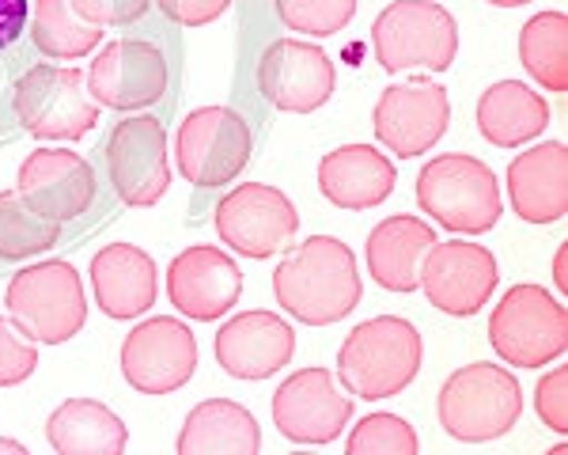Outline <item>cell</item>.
<instances>
[{
	"label": "cell",
	"instance_id": "836d02e7",
	"mask_svg": "<svg viewBox=\"0 0 568 455\" xmlns=\"http://www.w3.org/2000/svg\"><path fill=\"white\" fill-rule=\"evenodd\" d=\"M535 410L546 422V429L568 433V368H554L538 380L535 387Z\"/></svg>",
	"mask_w": 568,
	"mask_h": 455
},
{
	"label": "cell",
	"instance_id": "ffe728a7",
	"mask_svg": "<svg viewBox=\"0 0 568 455\" xmlns=\"http://www.w3.org/2000/svg\"><path fill=\"white\" fill-rule=\"evenodd\" d=\"M296 353V334L273 312H243L216 334V361L235 380H270Z\"/></svg>",
	"mask_w": 568,
	"mask_h": 455
},
{
	"label": "cell",
	"instance_id": "4dcf8cb0",
	"mask_svg": "<svg viewBox=\"0 0 568 455\" xmlns=\"http://www.w3.org/2000/svg\"><path fill=\"white\" fill-rule=\"evenodd\" d=\"M417 448L414 425L398 414H368L345 441L349 455H417Z\"/></svg>",
	"mask_w": 568,
	"mask_h": 455
},
{
	"label": "cell",
	"instance_id": "5bb4252c",
	"mask_svg": "<svg viewBox=\"0 0 568 455\" xmlns=\"http://www.w3.org/2000/svg\"><path fill=\"white\" fill-rule=\"evenodd\" d=\"M106 168L114 194L125 205H155L168 194V133L163 122L141 114L130 122H118L106 141Z\"/></svg>",
	"mask_w": 568,
	"mask_h": 455
},
{
	"label": "cell",
	"instance_id": "f1b7e54d",
	"mask_svg": "<svg viewBox=\"0 0 568 455\" xmlns=\"http://www.w3.org/2000/svg\"><path fill=\"white\" fill-rule=\"evenodd\" d=\"M519 61L546 91H568V20L565 12H538L519 31Z\"/></svg>",
	"mask_w": 568,
	"mask_h": 455
},
{
	"label": "cell",
	"instance_id": "277c9868",
	"mask_svg": "<svg viewBox=\"0 0 568 455\" xmlns=\"http://www.w3.org/2000/svg\"><path fill=\"white\" fill-rule=\"evenodd\" d=\"M372 50L387 72H447L459 53V27L436 0H394L372 23Z\"/></svg>",
	"mask_w": 568,
	"mask_h": 455
},
{
	"label": "cell",
	"instance_id": "8d00e7d4",
	"mask_svg": "<svg viewBox=\"0 0 568 455\" xmlns=\"http://www.w3.org/2000/svg\"><path fill=\"white\" fill-rule=\"evenodd\" d=\"M31 4L27 0H0V50H8L23 34Z\"/></svg>",
	"mask_w": 568,
	"mask_h": 455
},
{
	"label": "cell",
	"instance_id": "7a4b0ae2",
	"mask_svg": "<svg viewBox=\"0 0 568 455\" xmlns=\"http://www.w3.org/2000/svg\"><path fill=\"white\" fill-rule=\"evenodd\" d=\"M425 361V342L417 326L398 315H375L368 323L353 326L349 338L337 350V380L356 398L402 395L417 380Z\"/></svg>",
	"mask_w": 568,
	"mask_h": 455
},
{
	"label": "cell",
	"instance_id": "4316f807",
	"mask_svg": "<svg viewBox=\"0 0 568 455\" xmlns=\"http://www.w3.org/2000/svg\"><path fill=\"white\" fill-rule=\"evenodd\" d=\"M53 452L61 455H122L130 444V429L110 406L95 398H69L45 422Z\"/></svg>",
	"mask_w": 568,
	"mask_h": 455
},
{
	"label": "cell",
	"instance_id": "484cf974",
	"mask_svg": "<svg viewBox=\"0 0 568 455\" xmlns=\"http://www.w3.org/2000/svg\"><path fill=\"white\" fill-rule=\"evenodd\" d=\"M549 125V107L538 91H530L519 80H497L478 99V133L497 149L535 141Z\"/></svg>",
	"mask_w": 568,
	"mask_h": 455
},
{
	"label": "cell",
	"instance_id": "d6986e66",
	"mask_svg": "<svg viewBox=\"0 0 568 455\" xmlns=\"http://www.w3.org/2000/svg\"><path fill=\"white\" fill-rule=\"evenodd\" d=\"M20 194L50 221L65 224L95 202V171L84 156L65 149H34L20 163Z\"/></svg>",
	"mask_w": 568,
	"mask_h": 455
},
{
	"label": "cell",
	"instance_id": "ab89813d",
	"mask_svg": "<svg viewBox=\"0 0 568 455\" xmlns=\"http://www.w3.org/2000/svg\"><path fill=\"white\" fill-rule=\"evenodd\" d=\"M489 4H497V8H519V4H530V0H489Z\"/></svg>",
	"mask_w": 568,
	"mask_h": 455
},
{
	"label": "cell",
	"instance_id": "6da1fadb",
	"mask_svg": "<svg viewBox=\"0 0 568 455\" xmlns=\"http://www.w3.org/2000/svg\"><path fill=\"white\" fill-rule=\"evenodd\" d=\"M273 296L284 312L307 326L337 323L364 296L356 254L337 235H311L273 270Z\"/></svg>",
	"mask_w": 568,
	"mask_h": 455
},
{
	"label": "cell",
	"instance_id": "1f68e13d",
	"mask_svg": "<svg viewBox=\"0 0 568 455\" xmlns=\"http://www.w3.org/2000/svg\"><path fill=\"white\" fill-rule=\"evenodd\" d=\"M277 16L288 31L326 39V34H337L349 27L356 16V0H277Z\"/></svg>",
	"mask_w": 568,
	"mask_h": 455
},
{
	"label": "cell",
	"instance_id": "5b68a950",
	"mask_svg": "<svg viewBox=\"0 0 568 455\" xmlns=\"http://www.w3.org/2000/svg\"><path fill=\"white\" fill-rule=\"evenodd\" d=\"M4 304L27 338L45 345H61L77 338L88 318L84 281L61 259L39 262V266H27L16 273L8 281Z\"/></svg>",
	"mask_w": 568,
	"mask_h": 455
},
{
	"label": "cell",
	"instance_id": "cb8c5ba5",
	"mask_svg": "<svg viewBox=\"0 0 568 455\" xmlns=\"http://www.w3.org/2000/svg\"><path fill=\"white\" fill-rule=\"evenodd\" d=\"M436 243V232L420 216H387L368 235V273L387 293H417L420 262Z\"/></svg>",
	"mask_w": 568,
	"mask_h": 455
},
{
	"label": "cell",
	"instance_id": "9c48e42d",
	"mask_svg": "<svg viewBox=\"0 0 568 455\" xmlns=\"http://www.w3.org/2000/svg\"><path fill=\"white\" fill-rule=\"evenodd\" d=\"M175 160L194 186H224L243 175L251 163V125L232 107H197L186 114L175 136Z\"/></svg>",
	"mask_w": 568,
	"mask_h": 455
},
{
	"label": "cell",
	"instance_id": "ac0fdd59",
	"mask_svg": "<svg viewBox=\"0 0 568 455\" xmlns=\"http://www.w3.org/2000/svg\"><path fill=\"white\" fill-rule=\"evenodd\" d=\"M168 293L182 315L213 323L243 296V270L220 247H186L168 270Z\"/></svg>",
	"mask_w": 568,
	"mask_h": 455
},
{
	"label": "cell",
	"instance_id": "d590c367",
	"mask_svg": "<svg viewBox=\"0 0 568 455\" xmlns=\"http://www.w3.org/2000/svg\"><path fill=\"white\" fill-rule=\"evenodd\" d=\"M232 8V0H160V12L182 27H205L220 20Z\"/></svg>",
	"mask_w": 568,
	"mask_h": 455
},
{
	"label": "cell",
	"instance_id": "74e56055",
	"mask_svg": "<svg viewBox=\"0 0 568 455\" xmlns=\"http://www.w3.org/2000/svg\"><path fill=\"white\" fill-rule=\"evenodd\" d=\"M565 247L557 251V262H554V281H557V289H561V293H568V273H565Z\"/></svg>",
	"mask_w": 568,
	"mask_h": 455
},
{
	"label": "cell",
	"instance_id": "f35d334b",
	"mask_svg": "<svg viewBox=\"0 0 568 455\" xmlns=\"http://www.w3.org/2000/svg\"><path fill=\"white\" fill-rule=\"evenodd\" d=\"M0 452H12V455H23L27 448L20 441H4V436H0Z\"/></svg>",
	"mask_w": 568,
	"mask_h": 455
},
{
	"label": "cell",
	"instance_id": "3957f363",
	"mask_svg": "<svg viewBox=\"0 0 568 455\" xmlns=\"http://www.w3.org/2000/svg\"><path fill=\"white\" fill-rule=\"evenodd\" d=\"M436 414L444 433L466 444H485L511 433L524 414V387L500 364H466L439 387Z\"/></svg>",
	"mask_w": 568,
	"mask_h": 455
},
{
	"label": "cell",
	"instance_id": "9a60e30c",
	"mask_svg": "<svg viewBox=\"0 0 568 455\" xmlns=\"http://www.w3.org/2000/svg\"><path fill=\"white\" fill-rule=\"evenodd\" d=\"M497 281V259L481 243H433L420 262L428 304L444 315H478L489 304Z\"/></svg>",
	"mask_w": 568,
	"mask_h": 455
},
{
	"label": "cell",
	"instance_id": "83f0119b",
	"mask_svg": "<svg viewBox=\"0 0 568 455\" xmlns=\"http://www.w3.org/2000/svg\"><path fill=\"white\" fill-rule=\"evenodd\" d=\"M31 39L45 58L77 61L95 50L103 39V27L91 23L77 8V0H34Z\"/></svg>",
	"mask_w": 568,
	"mask_h": 455
},
{
	"label": "cell",
	"instance_id": "e0dca14e",
	"mask_svg": "<svg viewBox=\"0 0 568 455\" xmlns=\"http://www.w3.org/2000/svg\"><path fill=\"white\" fill-rule=\"evenodd\" d=\"M88 88L110 111H144L168 91V61L152 42L118 39L91 61Z\"/></svg>",
	"mask_w": 568,
	"mask_h": 455
},
{
	"label": "cell",
	"instance_id": "44dd1931",
	"mask_svg": "<svg viewBox=\"0 0 568 455\" xmlns=\"http://www.w3.org/2000/svg\"><path fill=\"white\" fill-rule=\"evenodd\" d=\"M508 198L519 221L554 224L568 213V149L546 141L519 152L508 168Z\"/></svg>",
	"mask_w": 568,
	"mask_h": 455
},
{
	"label": "cell",
	"instance_id": "603a6c76",
	"mask_svg": "<svg viewBox=\"0 0 568 455\" xmlns=\"http://www.w3.org/2000/svg\"><path fill=\"white\" fill-rule=\"evenodd\" d=\"M95 304L110 318H136L155 304V262L133 243H110L91 259Z\"/></svg>",
	"mask_w": 568,
	"mask_h": 455
},
{
	"label": "cell",
	"instance_id": "e575fe53",
	"mask_svg": "<svg viewBox=\"0 0 568 455\" xmlns=\"http://www.w3.org/2000/svg\"><path fill=\"white\" fill-rule=\"evenodd\" d=\"M77 8L99 27H130L149 12V0H77Z\"/></svg>",
	"mask_w": 568,
	"mask_h": 455
},
{
	"label": "cell",
	"instance_id": "f546056e",
	"mask_svg": "<svg viewBox=\"0 0 568 455\" xmlns=\"http://www.w3.org/2000/svg\"><path fill=\"white\" fill-rule=\"evenodd\" d=\"M61 224L39 213L20 190H0V262H23L58 243Z\"/></svg>",
	"mask_w": 568,
	"mask_h": 455
},
{
	"label": "cell",
	"instance_id": "52a82bcc",
	"mask_svg": "<svg viewBox=\"0 0 568 455\" xmlns=\"http://www.w3.org/2000/svg\"><path fill=\"white\" fill-rule=\"evenodd\" d=\"M489 342L504 364L542 368L568 345V312L542 285H511L489 318Z\"/></svg>",
	"mask_w": 568,
	"mask_h": 455
},
{
	"label": "cell",
	"instance_id": "2e32d148",
	"mask_svg": "<svg viewBox=\"0 0 568 455\" xmlns=\"http://www.w3.org/2000/svg\"><path fill=\"white\" fill-rule=\"evenodd\" d=\"M258 88L277 111L311 114L329 103L337 72L326 50L300 39H277L258 61Z\"/></svg>",
	"mask_w": 568,
	"mask_h": 455
},
{
	"label": "cell",
	"instance_id": "ba28073f",
	"mask_svg": "<svg viewBox=\"0 0 568 455\" xmlns=\"http://www.w3.org/2000/svg\"><path fill=\"white\" fill-rule=\"evenodd\" d=\"M16 118L42 141H80L95 130L99 107L80 69L34 65L16 84Z\"/></svg>",
	"mask_w": 568,
	"mask_h": 455
},
{
	"label": "cell",
	"instance_id": "4fadbf2b",
	"mask_svg": "<svg viewBox=\"0 0 568 455\" xmlns=\"http://www.w3.org/2000/svg\"><path fill=\"white\" fill-rule=\"evenodd\" d=\"M375 136L394 152L398 160H414L428 152L452 122V99L447 88L417 77L406 84H394L375 103Z\"/></svg>",
	"mask_w": 568,
	"mask_h": 455
},
{
	"label": "cell",
	"instance_id": "d4e9b609",
	"mask_svg": "<svg viewBox=\"0 0 568 455\" xmlns=\"http://www.w3.org/2000/svg\"><path fill=\"white\" fill-rule=\"evenodd\" d=\"M262 448V433L254 414L232 398H205L190 410L179 433L182 455H254Z\"/></svg>",
	"mask_w": 568,
	"mask_h": 455
},
{
	"label": "cell",
	"instance_id": "30bf717a",
	"mask_svg": "<svg viewBox=\"0 0 568 455\" xmlns=\"http://www.w3.org/2000/svg\"><path fill=\"white\" fill-rule=\"evenodd\" d=\"M197 338L186 323L152 315L122 342V376L141 395H171L194 376Z\"/></svg>",
	"mask_w": 568,
	"mask_h": 455
},
{
	"label": "cell",
	"instance_id": "7402d4cb",
	"mask_svg": "<svg viewBox=\"0 0 568 455\" xmlns=\"http://www.w3.org/2000/svg\"><path fill=\"white\" fill-rule=\"evenodd\" d=\"M394 163L372 144H342L318 163V190L337 209H375L394 194Z\"/></svg>",
	"mask_w": 568,
	"mask_h": 455
},
{
	"label": "cell",
	"instance_id": "7c38bea8",
	"mask_svg": "<svg viewBox=\"0 0 568 455\" xmlns=\"http://www.w3.org/2000/svg\"><path fill=\"white\" fill-rule=\"evenodd\" d=\"M353 417V398L329 368H300L273 395V425L292 444H329Z\"/></svg>",
	"mask_w": 568,
	"mask_h": 455
},
{
	"label": "cell",
	"instance_id": "8fae6325",
	"mask_svg": "<svg viewBox=\"0 0 568 455\" xmlns=\"http://www.w3.org/2000/svg\"><path fill=\"white\" fill-rule=\"evenodd\" d=\"M216 232L243 259H273L300 232V213L277 186L243 182L216 205Z\"/></svg>",
	"mask_w": 568,
	"mask_h": 455
},
{
	"label": "cell",
	"instance_id": "d6a6232c",
	"mask_svg": "<svg viewBox=\"0 0 568 455\" xmlns=\"http://www.w3.org/2000/svg\"><path fill=\"white\" fill-rule=\"evenodd\" d=\"M39 368V350L23 331H16L4 315H0V387H16L34 376Z\"/></svg>",
	"mask_w": 568,
	"mask_h": 455
},
{
	"label": "cell",
	"instance_id": "8992f818",
	"mask_svg": "<svg viewBox=\"0 0 568 455\" xmlns=\"http://www.w3.org/2000/svg\"><path fill=\"white\" fill-rule=\"evenodd\" d=\"M417 202L436 224L463 235H481L500 221V186L489 163L447 152L417 175Z\"/></svg>",
	"mask_w": 568,
	"mask_h": 455
}]
</instances>
